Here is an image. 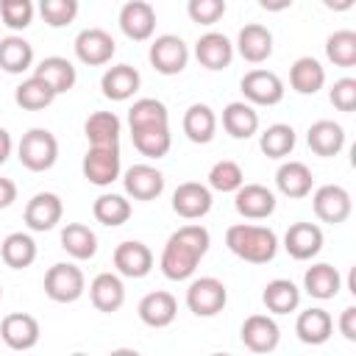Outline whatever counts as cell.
I'll return each instance as SVG.
<instances>
[{"label": "cell", "instance_id": "6da1fadb", "mask_svg": "<svg viewBox=\"0 0 356 356\" xmlns=\"http://www.w3.org/2000/svg\"><path fill=\"white\" fill-rule=\"evenodd\" d=\"M209 245H211V236L203 225H181L175 234H170L164 250H161V273L170 278V281H186L197 261L209 253Z\"/></svg>", "mask_w": 356, "mask_h": 356}, {"label": "cell", "instance_id": "7a4b0ae2", "mask_svg": "<svg viewBox=\"0 0 356 356\" xmlns=\"http://www.w3.org/2000/svg\"><path fill=\"white\" fill-rule=\"evenodd\" d=\"M225 245L234 256L250 264H267L278 253V236L267 225H250V222H236L225 231Z\"/></svg>", "mask_w": 356, "mask_h": 356}, {"label": "cell", "instance_id": "3957f363", "mask_svg": "<svg viewBox=\"0 0 356 356\" xmlns=\"http://www.w3.org/2000/svg\"><path fill=\"white\" fill-rule=\"evenodd\" d=\"M17 159L31 172H44L58 159V139L47 128H31L17 145Z\"/></svg>", "mask_w": 356, "mask_h": 356}, {"label": "cell", "instance_id": "277c9868", "mask_svg": "<svg viewBox=\"0 0 356 356\" xmlns=\"http://www.w3.org/2000/svg\"><path fill=\"white\" fill-rule=\"evenodd\" d=\"M86 289L83 270L72 261H58L44 273V295L56 303H75Z\"/></svg>", "mask_w": 356, "mask_h": 356}, {"label": "cell", "instance_id": "5b68a950", "mask_svg": "<svg viewBox=\"0 0 356 356\" xmlns=\"http://www.w3.org/2000/svg\"><path fill=\"white\" fill-rule=\"evenodd\" d=\"M225 303H228V289L214 275L195 278L186 289V309L195 317H214L225 309Z\"/></svg>", "mask_w": 356, "mask_h": 356}, {"label": "cell", "instance_id": "8992f818", "mask_svg": "<svg viewBox=\"0 0 356 356\" xmlns=\"http://www.w3.org/2000/svg\"><path fill=\"white\" fill-rule=\"evenodd\" d=\"M83 178L95 186H108L120 178L122 172V161H120V145L111 147H100V145H89L86 156H83Z\"/></svg>", "mask_w": 356, "mask_h": 356}, {"label": "cell", "instance_id": "52a82bcc", "mask_svg": "<svg viewBox=\"0 0 356 356\" xmlns=\"http://www.w3.org/2000/svg\"><path fill=\"white\" fill-rule=\"evenodd\" d=\"M147 58L153 64L156 72L161 75H178L184 72L186 61H189V47L181 36L175 33H164V36H156L150 50H147Z\"/></svg>", "mask_w": 356, "mask_h": 356}, {"label": "cell", "instance_id": "ba28073f", "mask_svg": "<svg viewBox=\"0 0 356 356\" xmlns=\"http://www.w3.org/2000/svg\"><path fill=\"white\" fill-rule=\"evenodd\" d=\"M312 209H314V214H317L323 222L339 225V222H345V220L350 217L353 200H350V192H348L345 186H339V184H325V186L314 189V195H312Z\"/></svg>", "mask_w": 356, "mask_h": 356}, {"label": "cell", "instance_id": "9c48e42d", "mask_svg": "<svg viewBox=\"0 0 356 356\" xmlns=\"http://www.w3.org/2000/svg\"><path fill=\"white\" fill-rule=\"evenodd\" d=\"M239 89L250 106H275L284 100V81L270 70H250L242 75Z\"/></svg>", "mask_w": 356, "mask_h": 356}, {"label": "cell", "instance_id": "30bf717a", "mask_svg": "<svg viewBox=\"0 0 356 356\" xmlns=\"http://www.w3.org/2000/svg\"><path fill=\"white\" fill-rule=\"evenodd\" d=\"M114 53H117V42L103 28H83L75 36V56H78V61H83L89 67L108 64Z\"/></svg>", "mask_w": 356, "mask_h": 356}, {"label": "cell", "instance_id": "8fae6325", "mask_svg": "<svg viewBox=\"0 0 356 356\" xmlns=\"http://www.w3.org/2000/svg\"><path fill=\"white\" fill-rule=\"evenodd\" d=\"M211 189L197 181H184L172 192V211L184 220H200L211 211Z\"/></svg>", "mask_w": 356, "mask_h": 356}, {"label": "cell", "instance_id": "7c38bea8", "mask_svg": "<svg viewBox=\"0 0 356 356\" xmlns=\"http://www.w3.org/2000/svg\"><path fill=\"white\" fill-rule=\"evenodd\" d=\"M242 345L253 353H270L278 348V339H281V328L278 323L270 317V314H250L245 323H242Z\"/></svg>", "mask_w": 356, "mask_h": 356}, {"label": "cell", "instance_id": "4fadbf2b", "mask_svg": "<svg viewBox=\"0 0 356 356\" xmlns=\"http://www.w3.org/2000/svg\"><path fill=\"white\" fill-rule=\"evenodd\" d=\"M120 31L134 42L150 39L156 31V8L145 0H128L120 8Z\"/></svg>", "mask_w": 356, "mask_h": 356}, {"label": "cell", "instance_id": "5bb4252c", "mask_svg": "<svg viewBox=\"0 0 356 356\" xmlns=\"http://www.w3.org/2000/svg\"><path fill=\"white\" fill-rule=\"evenodd\" d=\"M61 214H64V203L56 192H36L28 200L22 217L31 231H50L61 222Z\"/></svg>", "mask_w": 356, "mask_h": 356}, {"label": "cell", "instance_id": "9a60e30c", "mask_svg": "<svg viewBox=\"0 0 356 356\" xmlns=\"http://www.w3.org/2000/svg\"><path fill=\"white\" fill-rule=\"evenodd\" d=\"M122 186H125V195L134 200H156L164 192V175L150 164H134L125 170Z\"/></svg>", "mask_w": 356, "mask_h": 356}, {"label": "cell", "instance_id": "2e32d148", "mask_svg": "<svg viewBox=\"0 0 356 356\" xmlns=\"http://www.w3.org/2000/svg\"><path fill=\"white\" fill-rule=\"evenodd\" d=\"M114 267L125 278H145L153 270V253L145 242L128 239L114 248Z\"/></svg>", "mask_w": 356, "mask_h": 356}, {"label": "cell", "instance_id": "e0dca14e", "mask_svg": "<svg viewBox=\"0 0 356 356\" xmlns=\"http://www.w3.org/2000/svg\"><path fill=\"white\" fill-rule=\"evenodd\" d=\"M234 209L245 220H264L275 211V195L261 184H242L234 192Z\"/></svg>", "mask_w": 356, "mask_h": 356}, {"label": "cell", "instance_id": "ac0fdd59", "mask_svg": "<svg viewBox=\"0 0 356 356\" xmlns=\"http://www.w3.org/2000/svg\"><path fill=\"white\" fill-rule=\"evenodd\" d=\"M284 248L292 259L309 261L323 250V231L314 222H292L284 234Z\"/></svg>", "mask_w": 356, "mask_h": 356}, {"label": "cell", "instance_id": "d6986e66", "mask_svg": "<svg viewBox=\"0 0 356 356\" xmlns=\"http://www.w3.org/2000/svg\"><path fill=\"white\" fill-rule=\"evenodd\" d=\"M0 339L11 350H31L39 342V323H36V317H31L25 312L6 314L3 323H0Z\"/></svg>", "mask_w": 356, "mask_h": 356}, {"label": "cell", "instance_id": "ffe728a7", "mask_svg": "<svg viewBox=\"0 0 356 356\" xmlns=\"http://www.w3.org/2000/svg\"><path fill=\"white\" fill-rule=\"evenodd\" d=\"M139 83H142L139 70L131 67V64H114V67H108V70L103 72V78H100L103 95H106L108 100H117V103L131 100V97L139 92Z\"/></svg>", "mask_w": 356, "mask_h": 356}, {"label": "cell", "instance_id": "44dd1931", "mask_svg": "<svg viewBox=\"0 0 356 356\" xmlns=\"http://www.w3.org/2000/svg\"><path fill=\"white\" fill-rule=\"evenodd\" d=\"M89 300L97 312H117L125 303V284L117 273H97L89 284Z\"/></svg>", "mask_w": 356, "mask_h": 356}, {"label": "cell", "instance_id": "7402d4cb", "mask_svg": "<svg viewBox=\"0 0 356 356\" xmlns=\"http://www.w3.org/2000/svg\"><path fill=\"white\" fill-rule=\"evenodd\" d=\"M136 312H139V320L145 325H150V328H167L175 320V314H178V300L170 292L156 289V292H147L139 300Z\"/></svg>", "mask_w": 356, "mask_h": 356}, {"label": "cell", "instance_id": "603a6c76", "mask_svg": "<svg viewBox=\"0 0 356 356\" xmlns=\"http://www.w3.org/2000/svg\"><path fill=\"white\" fill-rule=\"evenodd\" d=\"M195 58L206 70H225L234 61V44L225 33L209 31L195 42Z\"/></svg>", "mask_w": 356, "mask_h": 356}, {"label": "cell", "instance_id": "cb8c5ba5", "mask_svg": "<svg viewBox=\"0 0 356 356\" xmlns=\"http://www.w3.org/2000/svg\"><path fill=\"white\" fill-rule=\"evenodd\" d=\"M236 50L245 61L261 64L273 56V33L259 22H248L236 36Z\"/></svg>", "mask_w": 356, "mask_h": 356}, {"label": "cell", "instance_id": "d4e9b609", "mask_svg": "<svg viewBox=\"0 0 356 356\" xmlns=\"http://www.w3.org/2000/svg\"><path fill=\"white\" fill-rule=\"evenodd\" d=\"M306 142L317 156L331 159L345 147V128L339 122H334V120H317V122L309 125Z\"/></svg>", "mask_w": 356, "mask_h": 356}, {"label": "cell", "instance_id": "484cf974", "mask_svg": "<svg viewBox=\"0 0 356 356\" xmlns=\"http://www.w3.org/2000/svg\"><path fill=\"white\" fill-rule=\"evenodd\" d=\"M331 331H334V320L320 306H312V309L300 312L298 320H295V334L303 345H323V342H328Z\"/></svg>", "mask_w": 356, "mask_h": 356}, {"label": "cell", "instance_id": "4316f807", "mask_svg": "<svg viewBox=\"0 0 356 356\" xmlns=\"http://www.w3.org/2000/svg\"><path fill=\"white\" fill-rule=\"evenodd\" d=\"M303 289H306L312 298H317V300H331V298H337L339 289H342V275H339L337 267H331V264H325V261L312 264V267L306 270V275H303Z\"/></svg>", "mask_w": 356, "mask_h": 356}, {"label": "cell", "instance_id": "83f0119b", "mask_svg": "<svg viewBox=\"0 0 356 356\" xmlns=\"http://www.w3.org/2000/svg\"><path fill=\"white\" fill-rule=\"evenodd\" d=\"M184 134L189 142L195 145H209L214 139V131H217V117L211 111V106L206 103H192L186 111H184Z\"/></svg>", "mask_w": 356, "mask_h": 356}, {"label": "cell", "instance_id": "f1b7e54d", "mask_svg": "<svg viewBox=\"0 0 356 356\" xmlns=\"http://www.w3.org/2000/svg\"><path fill=\"white\" fill-rule=\"evenodd\" d=\"M312 184H314V175L312 170L303 164V161H284L275 172V186L281 195L286 197H306L312 192Z\"/></svg>", "mask_w": 356, "mask_h": 356}, {"label": "cell", "instance_id": "f546056e", "mask_svg": "<svg viewBox=\"0 0 356 356\" xmlns=\"http://www.w3.org/2000/svg\"><path fill=\"white\" fill-rule=\"evenodd\" d=\"M325 83V70L317 58L312 56H300L295 58V64L289 67V86L298 95H317Z\"/></svg>", "mask_w": 356, "mask_h": 356}, {"label": "cell", "instance_id": "4dcf8cb0", "mask_svg": "<svg viewBox=\"0 0 356 356\" xmlns=\"http://www.w3.org/2000/svg\"><path fill=\"white\" fill-rule=\"evenodd\" d=\"M222 128L234 139H250L259 131V111L245 100H234L222 108Z\"/></svg>", "mask_w": 356, "mask_h": 356}, {"label": "cell", "instance_id": "1f68e13d", "mask_svg": "<svg viewBox=\"0 0 356 356\" xmlns=\"http://www.w3.org/2000/svg\"><path fill=\"white\" fill-rule=\"evenodd\" d=\"M33 75L44 78V81L53 86L56 95L70 92V89L75 86V81H78L75 64H72L70 58H64V56H47V58H42L39 67H33Z\"/></svg>", "mask_w": 356, "mask_h": 356}, {"label": "cell", "instance_id": "d6a6232c", "mask_svg": "<svg viewBox=\"0 0 356 356\" xmlns=\"http://www.w3.org/2000/svg\"><path fill=\"white\" fill-rule=\"evenodd\" d=\"M131 139L134 147L147 156V159H161L170 153L172 147V134L170 125H142V128H131Z\"/></svg>", "mask_w": 356, "mask_h": 356}, {"label": "cell", "instance_id": "836d02e7", "mask_svg": "<svg viewBox=\"0 0 356 356\" xmlns=\"http://www.w3.org/2000/svg\"><path fill=\"white\" fill-rule=\"evenodd\" d=\"M33 67V47L28 39L11 33L0 39V70L8 75H19Z\"/></svg>", "mask_w": 356, "mask_h": 356}, {"label": "cell", "instance_id": "e575fe53", "mask_svg": "<svg viewBox=\"0 0 356 356\" xmlns=\"http://www.w3.org/2000/svg\"><path fill=\"white\" fill-rule=\"evenodd\" d=\"M120 131H122V122L114 111H95L83 122V134L89 145H100V147L120 145Z\"/></svg>", "mask_w": 356, "mask_h": 356}, {"label": "cell", "instance_id": "d590c367", "mask_svg": "<svg viewBox=\"0 0 356 356\" xmlns=\"http://www.w3.org/2000/svg\"><path fill=\"white\" fill-rule=\"evenodd\" d=\"M0 259L6 261V267L11 270H25L36 261V242L31 234L14 231L0 242Z\"/></svg>", "mask_w": 356, "mask_h": 356}, {"label": "cell", "instance_id": "8d00e7d4", "mask_svg": "<svg viewBox=\"0 0 356 356\" xmlns=\"http://www.w3.org/2000/svg\"><path fill=\"white\" fill-rule=\"evenodd\" d=\"M261 300H264L267 312H273V314H289V312H295L298 303H300V289H298V284L289 281V278H273V281L264 286Z\"/></svg>", "mask_w": 356, "mask_h": 356}, {"label": "cell", "instance_id": "74e56055", "mask_svg": "<svg viewBox=\"0 0 356 356\" xmlns=\"http://www.w3.org/2000/svg\"><path fill=\"white\" fill-rule=\"evenodd\" d=\"M61 248H64L72 259L83 261V259H92V256L97 253V236H95V231H92L89 225H83V222H67V225L61 228Z\"/></svg>", "mask_w": 356, "mask_h": 356}, {"label": "cell", "instance_id": "f35d334b", "mask_svg": "<svg viewBox=\"0 0 356 356\" xmlns=\"http://www.w3.org/2000/svg\"><path fill=\"white\" fill-rule=\"evenodd\" d=\"M14 100H17V106L25 108V111H39V108H47V106L56 100V92H53V86H50L44 78L31 75V78H25V81L14 89Z\"/></svg>", "mask_w": 356, "mask_h": 356}, {"label": "cell", "instance_id": "ab89813d", "mask_svg": "<svg viewBox=\"0 0 356 356\" xmlns=\"http://www.w3.org/2000/svg\"><path fill=\"white\" fill-rule=\"evenodd\" d=\"M92 214H95L97 222H103L108 228L125 225L131 220V200L125 195H117V192H103L92 203Z\"/></svg>", "mask_w": 356, "mask_h": 356}, {"label": "cell", "instance_id": "60d3db41", "mask_svg": "<svg viewBox=\"0 0 356 356\" xmlns=\"http://www.w3.org/2000/svg\"><path fill=\"white\" fill-rule=\"evenodd\" d=\"M259 147L267 159H284L292 153L295 147V128L292 125H284V122H275L270 128L261 131L259 136Z\"/></svg>", "mask_w": 356, "mask_h": 356}, {"label": "cell", "instance_id": "b9f144b4", "mask_svg": "<svg viewBox=\"0 0 356 356\" xmlns=\"http://www.w3.org/2000/svg\"><path fill=\"white\" fill-rule=\"evenodd\" d=\"M142 125H170V111L161 100L156 97H139L128 108V128H142Z\"/></svg>", "mask_w": 356, "mask_h": 356}, {"label": "cell", "instance_id": "7bdbcfd3", "mask_svg": "<svg viewBox=\"0 0 356 356\" xmlns=\"http://www.w3.org/2000/svg\"><path fill=\"white\" fill-rule=\"evenodd\" d=\"M325 56L337 67H353L356 64V31H334L325 39Z\"/></svg>", "mask_w": 356, "mask_h": 356}, {"label": "cell", "instance_id": "ee69618b", "mask_svg": "<svg viewBox=\"0 0 356 356\" xmlns=\"http://www.w3.org/2000/svg\"><path fill=\"white\" fill-rule=\"evenodd\" d=\"M242 184H245V172L231 159H222L209 170V189L214 192H236Z\"/></svg>", "mask_w": 356, "mask_h": 356}, {"label": "cell", "instance_id": "f6af8a7d", "mask_svg": "<svg viewBox=\"0 0 356 356\" xmlns=\"http://www.w3.org/2000/svg\"><path fill=\"white\" fill-rule=\"evenodd\" d=\"M39 14L50 28H64L78 17V0H39Z\"/></svg>", "mask_w": 356, "mask_h": 356}, {"label": "cell", "instance_id": "bcb514c9", "mask_svg": "<svg viewBox=\"0 0 356 356\" xmlns=\"http://www.w3.org/2000/svg\"><path fill=\"white\" fill-rule=\"evenodd\" d=\"M0 17L11 31H25L33 22V3L31 0H3Z\"/></svg>", "mask_w": 356, "mask_h": 356}, {"label": "cell", "instance_id": "7dc6e473", "mask_svg": "<svg viewBox=\"0 0 356 356\" xmlns=\"http://www.w3.org/2000/svg\"><path fill=\"white\" fill-rule=\"evenodd\" d=\"M186 14L197 25H214L225 14V0H186Z\"/></svg>", "mask_w": 356, "mask_h": 356}, {"label": "cell", "instance_id": "c3c4849f", "mask_svg": "<svg viewBox=\"0 0 356 356\" xmlns=\"http://www.w3.org/2000/svg\"><path fill=\"white\" fill-rule=\"evenodd\" d=\"M328 97H331L334 108L350 114L356 108V78H339V81H334Z\"/></svg>", "mask_w": 356, "mask_h": 356}, {"label": "cell", "instance_id": "681fc988", "mask_svg": "<svg viewBox=\"0 0 356 356\" xmlns=\"http://www.w3.org/2000/svg\"><path fill=\"white\" fill-rule=\"evenodd\" d=\"M337 325H339V334H342L348 342H356V306H345Z\"/></svg>", "mask_w": 356, "mask_h": 356}, {"label": "cell", "instance_id": "f907efd6", "mask_svg": "<svg viewBox=\"0 0 356 356\" xmlns=\"http://www.w3.org/2000/svg\"><path fill=\"white\" fill-rule=\"evenodd\" d=\"M17 200V184L11 178H0V209H8Z\"/></svg>", "mask_w": 356, "mask_h": 356}, {"label": "cell", "instance_id": "816d5d0a", "mask_svg": "<svg viewBox=\"0 0 356 356\" xmlns=\"http://www.w3.org/2000/svg\"><path fill=\"white\" fill-rule=\"evenodd\" d=\"M11 147H14V142H11V134H8L6 128H0V164H6V161H8V156H11Z\"/></svg>", "mask_w": 356, "mask_h": 356}, {"label": "cell", "instance_id": "f5cc1de1", "mask_svg": "<svg viewBox=\"0 0 356 356\" xmlns=\"http://www.w3.org/2000/svg\"><path fill=\"white\" fill-rule=\"evenodd\" d=\"M292 3H295V0H259V6H261L264 11H273V14H278V11H286Z\"/></svg>", "mask_w": 356, "mask_h": 356}, {"label": "cell", "instance_id": "db71d44e", "mask_svg": "<svg viewBox=\"0 0 356 356\" xmlns=\"http://www.w3.org/2000/svg\"><path fill=\"white\" fill-rule=\"evenodd\" d=\"M353 3H356V0H323V6L331 8V11H350Z\"/></svg>", "mask_w": 356, "mask_h": 356}, {"label": "cell", "instance_id": "11a10c76", "mask_svg": "<svg viewBox=\"0 0 356 356\" xmlns=\"http://www.w3.org/2000/svg\"><path fill=\"white\" fill-rule=\"evenodd\" d=\"M0 300H3V286H0Z\"/></svg>", "mask_w": 356, "mask_h": 356}, {"label": "cell", "instance_id": "9f6ffc18", "mask_svg": "<svg viewBox=\"0 0 356 356\" xmlns=\"http://www.w3.org/2000/svg\"><path fill=\"white\" fill-rule=\"evenodd\" d=\"M0 3H3V0H0Z\"/></svg>", "mask_w": 356, "mask_h": 356}]
</instances>
